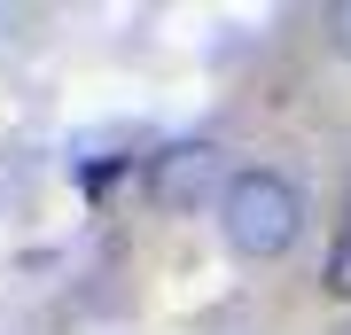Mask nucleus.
I'll list each match as a JSON object with an SVG mask.
<instances>
[{"label": "nucleus", "instance_id": "nucleus-1", "mask_svg": "<svg viewBox=\"0 0 351 335\" xmlns=\"http://www.w3.org/2000/svg\"><path fill=\"white\" fill-rule=\"evenodd\" d=\"M219 234L234 258H289L304 234V195L289 172H265V164H250V172H234L219 187Z\"/></svg>", "mask_w": 351, "mask_h": 335}, {"label": "nucleus", "instance_id": "nucleus-2", "mask_svg": "<svg viewBox=\"0 0 351 335\" xmlns=\"http://www.w3.org/2000/svg\"><path fill=\"white\" fill-rule=\"evenodd\" d=\"M219 140H172V149L149 156V203L156 211H195V203H211L219 187Z\"/></svg>", "mask_w": 351, "mask_h": 335}, {"label": "nucleus", "instance_id": "nucleus-3", "mask_svg": "<svg viewBox=\"0 0 351 335\" xmlns=\"http://www.w3.org/2000/svg\"><path fill=\"white\" fill-rule=\"evenodd\" d=\"M328 297H351V226H336V249H328Z\"/></svg>", "mask_w": 351, "mask_h": 335}, {"label": "nucleus", "instance_id": "nucleus-4", "mask_svg": "<svg viewBox=\"0 0 351 335\" xmlns=\"http://www.w3.org/2000/svg\"><path fill=\"white\" fill-rule=\"evenodd\" d=\"M328 39H336V55L351 62V0H336V16H328Z\"/></svg>", "mask_w": 351, "mask_h": 335}, {"label": "nucleus", "instance_id": "nucleus-5", "mask_svg": "<svg viewBox=\"0 0 351 335\" xmlns=\"http://www.w3.org/2000/svg\"><path fill=\"white\" fill-rule=\"evenodd\" d=\"M336 335H351V327H336Z\"/></svg>", "mask_w": 351, "mask_h": 335}, {"label": "nucleus", "instance_id": "nucleus-6", "mask_svg": "<svg viewBox=\"0 0 351 335\" xmlns=\"http://www.w3.org/2000/svg\"><path fill=\"white\" fill-rule=\"evenodd\" d=\"M343 226H351V219H343Z\"/></svg>", "mask_w": 351, "mask_h": 335}]
</instances>
